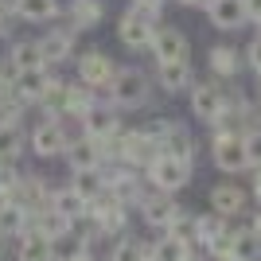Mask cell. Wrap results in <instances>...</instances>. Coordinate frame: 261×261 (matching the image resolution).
Returning <instances> with one entry per match:
<instances>
[{
	"instance_id": "obj_1",
	"label": "cell",
	"mask_w": 261,
	"mask_h": 261,
	"mask_svg": "<svg viewBox=\"0 0 261 261\" xmlns=\"http://www.w3.org/2000/svg\"><path fill=\"white\" fill-rule=\"evenodd\" d=\"M106 94L117 109H141L152 98V78H148V70H141V66H117V74H113V82L106 86Z\"/></svg>"
},
{
	"instance_id": "obj_2",
	"label": "cell",
	"mask_w": 261,
	"mask_h": 261,
	"mask_svg": "<svg viewBox=\"0 0 261 261\" xmlns=\"http://www.w3.org/2000/svg\"><path fill=\"white\" fill-rule=\"evenodd\" d=\"M144 179H148L156 191L175 195V191H184V187L191 184V160H175V156H168V152H156L152 160H148V168H144Z\"/></svg>"
},
{
	"instance_id": "obj_3",
	"label": "cell",
	"mask_w": 261,
	"mask_h": 261,
	"mask_svg": "<svg viewBox=\"0 0 261 261\" xmlns=\"http://www.w3.org/2000/svg\"><path fill=\"white\" fill-rule=\"evenodd\" d=\"M39 51H43V63L51 66V70L74 63V55H78V32L66 20L63 23H47V32L39 35Z\"/></svg>"
},
{
	"instance_id": "obj_4",
	"label": "cell",
	"mask_w": 261,
	"mask_h": 261,
	"mask_svg": "<svg viewBox=\"0 0 261 261\" xmlns=\"http://www.w3.org/2000/svg\"><path fill=\"white\" fill-rule=\"evenodd\" d=\"M113 74H117V63H113V55L101 51V47H94V51H78V55H74V78L82 82V86L106 90L109 82H113Z\"/></svg>"
},
{
	"instance_id": "obj_5",
	"label": "cell",
	"mask_w": 261,
	"mask_h": 261,
	"mask_svg": "<svg viewBox=\"0 0 261 261\" xmlns=\"http://www.w3.org/2000/svg\"><path fill=\"white\" fill-rule=\"evenodd\" d=\"M63 148H66V133L59 129L55 117H39L28 129V152L35 160H55V156H63Z\"/></svg>"
},
{
	"instance_id": "obj_6",
	"label": "cell",
	"mask_w": 261,
	"mask_h": 261,
	"mask_svg": "<svg viewBox=\"0 0 261 261\" xmlns=\"http://www.w3.org/2000/svg\"><path fill=\"white\" fill-rule=\"evenodd\" d=\"M133 211H141L144 226H152V230H160V234H164V230L172 226V218L179 215V211H184V207H179V203H175V199L168 195V191H156V187L148 184V191H144V199H141V203H137V207H133Z\"/></svg>"
},
{
	"instance_id": "obj_7",
	"label": "cell",
	"mask_w": 261,
	"mask_h": 261,
	"mask_svg": "<svg viewBox=\"0 0 261 261\" xmlns=\"http://www.w3.org/2000/svg\"><path fill=\"white\" fill-rule=\"evenodd\" d=\"M211 160H215V168H222L226 175L246 172V168H250V156H246V141H242V133H215Z\"/></svg>"
},
{
	"instance_id": "obj_8",
	"label": "cell",
	"mask_w": 261,
	"mask_h": 261,
	"mask_svg": "<svg viewBox=\"0 0 261 261\" xmlns=\"http://www.w3.org/2000/svg\"><path fill=\"white\" fill-rule=\"evenodd\" d=\"M152 32H156V23L148 20V16H141V12L125 8L117 16V39H121V47H129V51H148Z\"/></svg>"
},
{
	"instance_id": "obj_9",
	"label": "cell",
	"mask_w": 261,
	"mask_h": 261,
	"mask_svg": "<svg viewBox=\"0 0 261 261\" xmlns=\"http://www.w3.org/2000/svg\"><path fill=\"white\" fill-rule=\"evenodd\" d=\"M117 129H121V117H117V106L109 98H98L86 113H82V133L94 137V141H109Z\"/></svg>"
},
{
	"instance_id": "obj_10",
	"label": "cell",
	"mask_w": 261,
	"mask_h": 261,
	"mask_svg": "<svg viewBox=\"0 0 261 261\" xmlns=\"http://www.w3.org/2000/svg\"><path fill=\"white\" fill-rule=\"evenodd\" d=\"M63 160H66V168H70V172H82V168H101V164H106V144L82 133V137H74V141L63 148Z\"/></svg>"
},
{
	"instance_id": "obj_11",
	"label": "cell",
	"mask_w": 261,
	"mask_h": 261,
	"mask_svg": "<svg viewBox=\"0 0 261 261\" xmlns=\"http://www.w3.org/2000/svg\"><path fill=\"white\" fill-rule=\"evenodd\" d=\"M51 175H43V172H23L20 175V184H16V191H12L8 199H16L23 211H39L51 199Z\"/></svg>"
},
{
	"instance_id": "obj_12",
	"label": "cell",
	"mask_w": 261,
	"mask_h": 261,
	"mask_svg": "<svg viewBox=\"0 0 261 261\" xmlns=\"http://www.w3.org/2000/svg\"><path fill=\"white\" fill-rule=\"evenodd\" d=\"M59 74V70H51V66H35V70H16L12 74V86H16V94L23 98V106H39V98L47 94V86H51V78Z\"/></svg>"
},
{
	"instance_id": "obj_13",
	"label": "cell",
	"mask_w": 261,
	"mask_h": 261,
	"mask_svg": "<svg viewBox=\"0 0 261 261\" xmlns=\"http://www.w3.org/2000/svg\"><path fill=\"white\" fill-rule=\"evenodd\" d=\"M207 20L218 32H238L250 23V12H246V0H207Z\"/></svg>"
},
{
	"instance_id": "obj_14",
	"label": "cell",
	"mask_w": 261,
	"mask_h": 261,
	"mask_svg": "<svg viewBox=\"0 0 261 261\" xmlns=\"http://www.w3.org/2000/svg\"><path fill=\"white\" fill-rule=\"evenodd\" d=\"M148 51L156 55V63H172V59H187L191 43H187V35L179 32V28H156Z\"/></svg>"
},
{
	"instance_id": "obj_15",
	"label": "cell",
	"mask_w": 261,
	"mask_h": 261,
	"mask_svg": "<svg viewBox=\"0 0 261 261\" xmlns=\"http://www.w3.org/2000/svg\"><path fill=\"white\" fill-rule=\"evenodd\" d=\"M59 20H66L78 35H82V32H94V28L106 20V0H70V8H66Z\"/></svg>"
},
{
	"instance_id": "obj_16",
	"label": "cell",
	"mask_w": 261,
	"mask_h": 261,
	"mask_svg": "<svg viewBox=\"0 0 261 261\" xmlns=\"http://www.w3.org/2000/svg\"><path fill=\"white\" fill-rule=\"evenodd\" d=\"M156 82L164 94H184L191 90L195 74H191V59H172V63H156Z\"/></svg>"
},
{
	"instance_id": "obj_17",
	"label": "cell",
	"mask_w": 261,
	"mask_h": 261,
	"mask_svg": "<svg viewBox=\"0 0 261 261\" xmlns=\"http://www.w3.org/2000/svg\"><path fill=\"white\" fill-rule=\"evenodd\" d=\"M191 113H195L199 121H207V125H215V117L222 113V86H215V82H191Z\"/></svg>"
},
{
	"instance_id": "obj_18",
	"label": "cell",
	"mask_w": 261,
	"mask_h": 261,
	"mask_svg": "<svg viewBox=\"0 0 261 261\" xmlns=\"http://www.w3.org/2000/svg\"><path fill=\"white\" fill-rule=\"evenodd\" d=\"M12 261H51V238L28 226L20 238H12Z\"/></svg>"
},
{
	"instance_id": "obj_19",
	"label": "cell",
	"mask_w": 261,
	"mask_h": 261,
	"mask_svg": "<svg viewBox=\"0 0 261 261\" xmlns=\"http://www.w3.org/2000/svg\"><path fill=\"white\" fill-rule=\"evenodd\" d=\"M4 59H8V70H12V74H16V70L47 66L43 63V51H39V39H12L8 51H4Z\"/></svg>"
},
{
	"instance_id": "obj_20",
	"label": "cell",
	"mask_w": 261,
	"mask_h": 261,
	"mask_svg": "<svg viewBox=\"0 0 261 261\" xmlns=\"http://www.w3.org/2000/svg\"><path fill=\"white\" fill-rule=\"evenodd\" d=\"M23 156H28V125L0 121V160H23Z\"/></svg>"
},
{
	"instance_id": "obj_21",
	"label": "cell",
	"mask_w": 261,
	"mask_h": 261,
	"mask_svg": "<svg viewBox=\"0 0 261 261\" xmlns=\"http://www.w3.org/2000/svg\"><path fill=\"white\" fill-rule=\"evenodd\" d=\"M211 211L222 218H238L242 211H246V191H242L238 184H218L211 187Z\"/></svg>"
},
{
	"instance_id": "obj_22",
	"label": "cell",
	"mask_w": 261,
	"mask_h": 261,
	"mask_svg": "<svg viewBox=\"0 0 261 261\" xmlns=\"http://www.w3.org/2000/svg\"><path fill=\"white\" fill-rule=\"evenodd\" d=\"M28 226L39 230V234H47V238H59V234L70 230V218H66L63 211H55L51 203H43L39 211H28Z\"/></svg>"
},
{
	"instance_id": "obj_23",
	"label": "cell",
	"mask_w": 261,
	"mask_h": 261,
	"mask_svg": "<svg viewBox=\"0 0 261 261\" xmlns=\"http://www.w3.org/2000/svg\"><path fill=\"white\" fill-rule=\"evenodd\" d=\"M12 20L51 23V20H59V4H55V0H16V4H12Z\"/></svg>"
},
{
	"instance_id": "obj_24",
	"label": "cell",
	"mask_w": 261,
	"mask_h": 261,
	"mask_svg": "<svg viewBox=\"0 0 261 261\" xmlns=\"http://www.w3.org/2000/svg\"><path fill=\"white\" fill-rule=\"evenodd\" d=\"M78 257H94L90 242L78 230H66L59 238H51V261H78Z\"/></svg>"
},
{
	"instance_id": "obj_25",
	"label": "cell",
	"mask_w": 261,
	"mask_h": 261,
	"mask_svg": "<svg viewBox=\"0 0 261 261\" xmlns=\"http://www.w3.org/2000/svg\"><path fill=\"white\" fill-rule=\"evenodd\" d=\"M47 203H51L55 211H63V215L70 218V222H74V218H82V215L90 211V203H86L82 195H78V191H74L70 184H63V187L55 184V187H51V199H47Z\"/></svg>"
},
{
	"instance_id": "obj_26",
	"label": "cell",
	"mask_w": 261,
	"mask_h": 261,
	"mask_svg": "<svg viewBox=\"0 0 261 261\" xmlns=\"http://www.w3.org/2000/svg\"><path fill=\"white\" fill-rule=\"evenodd\" d=\"M28 230V211L16 203V199H0V238H20Z\"/></svg>"
},
{
	"instance_id": "obj_27",
	"label": "cell",
	"mask_w": 261,
	"mask_h": 261,
	"mask_svg": "<svg viewBox=\"0 0 261 261\" xmlns=\"http://www.w3.org/2000/svg\"><path fill=\"white\" fill-rule=\"evenodd\" d=\"M28 109L32 106H23V98L16 94V86H12V78H0V121H23ZM23 125H28V121H23Z\"/></svg>"
},
{
	"instance_id": "obj_28",
	"label": "cell",
	"mask_w": 261,
	"mask_h": 261,
	"mask_svg": "<svg viewBox=\"0 0 261 261\" xmlns=\"http://www.w3.org/2000/svg\"><path fill=\"white\" fill-rule=\"evenodd\" d=\"M70 187H74L86 203H94V199L106 191V175H101V168H82V172H70Z\"/></svg>"
},
{
	"instance_id": "obj_29",
	"label": "cell",
	"mask_w": 261,
	"mask_h": 261,
	"mask_svg": "<svg viewBox=\"0 0 261 261\" xmlns=\"http://www.w3.org/2000/svg\"><path fill=\"white\" fill-rule=\"evenodd\" d=\"M148 257V246H144L137 234H117L113 238V246H109V261H144Z\"/></svg>"
},
{
	"instance_id": "obj_30",
	"label": "cell",
	"mask_w": 261,
	"mask_h": 261,
	"mask_svg": "<svg viewBox=\"0 0 261 261\" xmlns=\"http://www.w3.org/2000/svg\"><path fill=\"white\" fill-rule=\"evenodd\" d=\"M211 70H215L218 78H234L242 70V51H234V47H226V43H218V47H211Z\"/></svg>"
},
{
	"instance_id": "obj_31",
	"label": "cell",
	"mask_w": 261,
	"mask_h": 261,
	"mask_svg": "<svg viewBox=\"0 0 261 261\" xmlns=\"http://www.w3.org/2000/svg\"><path fill=\"white\" fill-rule=\"evenodd\" d=\"M230 257L234 261H261V238L250 226L234 230V246H230Z\"/></svg>"
},
{
	"instance_id": "obj_32",
	"label": "cell",
	"mask_w": 261,
	"mask_h": 261,
	"mask_svg": "<svg viewBox=\"0 0 261 261\" xmlns=\"http://www.w3.org/2000/svg\"><path fill=\"white\" fill-rule=\"evenodd\" d=\"M187 253H191V246L179 242V238H172V234H164L160 242L148 246V257H152V261H184Z\"/></svg>"
},
{
	"instance_id": "obj_33",
	"label": "cell",
	"mask_w": 261,
	"mask_h": 261,
	"mask_svg": "<svg viewBox=\"0 0 261 261\" xmlns=\"http://www.w3.org/2000/svg\"><path fill=\"white\" fill-rule=\"evenodd\" d=\"M226 222L230 218H222V215H195V246H207L211 238H218L222 230H226Z\"/></svg>"
},
{
	"instance_id": "obj_34",
	"label": "cell",
	"mask_w": 261,
	"mask_h": 261,
	"mask_svg": "<svg viewBox=\"0 0 261 261\" xmlns=\"http://www.w3.org/2000/svg\"><path fill=\"white\" fill-rule=\"evenodd\" d=\"M164 234H172V238H179V242H187V246H195V215H179L172 218V226L164 230Z\"/></svg>"
},
{
	"instance_id": "obj_35",
	"label": "cell",
	"mask_w": 261,
	"mask_h": 261,
	"mask_svg": "<svg viewBox=\"0 0 261 261\" xmlns=\"http://www.w3.org/2000/svg\"><path fill=\"white\" fill-rule=\"evenodd\" d=\"M20 160H0V199H8L12 191H16V184H20Z\"/></svg>"
},
{
	"instance_id": "obj_36",
	"label": "cell",
	"mask_w": 261,
	"mask_h": 261,
	"mask_svg": "<svg viewBox=\"0 0 261 261\" xmlns=\"http://www.w3.org/2000/svg\"><path fill=\"white\" fill-rule=\"evenodd\" d=\"M242 141H246L250 168H261V129H246V133H242Z\"/></svg>"
},
{
	"instance_id": "obj_37",
	"label": "cell",
	"mask_w": 261,
	"mask_h": 261,
	"mask_svg": "<svg viewBox=\"0 0 261 261\" xmlns=\"http://www.w3.org/2000/svg\"><path fill=\"white\" fill-rule=\"evenodd\" d=\"M129 8L133 12H141V16H148V20H160V12H164V0H129Z\"/></svg>"
},
{
	"instance_id": "obj_38",
	"label": "cell",
	"mask_w": 261,
	"mask_h": 261,
	"mask_svg": "<svg viewBox=\"0 0 261 261\" xmlns=\"http://www.w3.org/2000/svg\"><path fill=\"white\" fill-rule=\"evenodd\" d=\"M246 59H250V66H253V70H257V74H261V35H257V39H253L250 47H246Z\"/></svg>"
},
{
	"instance_id": "obj_39",
	"label": "cell",
	"mask_w": 261,
	"mask_h": 261,
	"mask_svg": "<svg viewBox=\"0 0 261 261\" xmlns=\"http://www.w3.org/2000/svg\"><path fill=\"white\" fill-rule=\"evenodd\" d=\"M12 28H16V23H12V12H8V8H0V39H8Z\"/></svg>"
},
{
	"instance_id": "obj_40",
	"label": "cell",
	"mask_w": 261,
	"mask_h": 261,
	"mask_svg": "<svg viewBox=\"0 0 261 261\" xmlns=\"http://www.w3.org/2000/svg\"><path fill=\"white\" fill-rule=\"evenodd\" d=\"M8 250H12V242H8V238H0V261H8Z\"/></svg>"
},
{
	"instance_id": "obj_41",
	"label": "cell",
	"mask_w": 261,
	"mask_h": 261,
	"mask_svg": "<svg viewBox=\"0 0 261 261\" xmlns=\"http://www.w3.org/2000/svg\"><path fill=\"white\" fill-rule=\"evenodd\" d=\"M253 195H257V203H261V168H257V175H253Z\"/></svg>"
},
{
	"instance_id": "obj_42",
	"label": "cell",
	"mask_w": 261,
	"mask_h": 261,
	"mask_svg": "<svg viewBox=\"0 0 261 261\" xmlns=\"http://www.w3.org/2000/svg\"><path fill=\"white\" fill-rule=\"evenodd\" d=\"M250 230H253V234H257V238H261V211H257V215H253V222H250Z\"/></svg>"
},
{
	"instance_id": "obj_43",
	"label": "cell",
	"mask_w": 261,
	"mask_h": 261,
	"mask_svg": "<svg viewBox=\"0 0 261 261\" xmlns=\"http://www.w3.org/2000/svg\"><path fill=\"white\" fill-rule=\"evenodd\" d=\"M0 78H12V70H8V59L0 55Z\"/></svg>"
},
{
	"instance_id": "obj_44",
	"label": "cell",
	"mask_w": 261,
	"mask_h": 261,
	"mask_svg": "<svg viewBox=\"0 0 261 261\" xmlns=\"http://www.w3.org/2000/svg\"><path fill=\"white\" fill-rule=\"evenodd\" d=\"M179 4H187V8H207V0H179Z\"/></svg>"
},
{
	"instance_id": "obj_45",
	"label": "cell",
	"mask_w": 261,
	"mask_h": 261,
	"mask_svg": "<svg viewBox=\"0 0 261 261\" xmlns=\"http://www.w3.org/2000/svg\"><path fill=\"white\" fill-rule=\"evenodd\" d=\"M12 4H16V0H0V8H8V12H12Z\"/></svg>"
},
{
	"instance_id": "obj_46",
	"label": "cell",
	"mask_w": 261,
	"mask_h": 261,
	"mask_svg": "<svg viewBox=\"0 0 261 261\" xmlns=\"http://www.w3.org/2000/svg\"><path fill=\"white\" fill-rule=\"evenodd\" d=\"M184 261H199V257H195V253H187V257H184Z\"/></svg>"
},
{
	"instance_id": "obj_47",
	"label": "cell",
	"mask_w": 261,
	"mask_h": 261,
	"mask_svg": "<svg viewBox=\"0 0 261 261\" xmlns=\"http://www.w3.org/2000/svg\"><path fill=\"white\" fill-rule=\"evenodd\" d=\"M78 261H94V257H78Z\"/></svg>"
},
{
	"instance_id": "obj_48",
	"label": "cell",
	"mask_w": 261,
	"mask_h": 261,
	"mask_svg": "<svg viewBox=\"0 0 261 261\" xmlns=\"http://www.w3.org/2000/svg\"><path fill=\"white\" fill-rule=\"evenodd\" d=\"M222 261H234V257H222Z\"/></svg>"
},
{
	"instance_id": "obj_49",
	"label": "cell",
	"mask_w": 261,
	"mask_h": 261,
	"mask_svg": "<svg viewBox=\"0 0 261 261\" xmlns=\"http://www.w3.org/2000/svg\"><path fill=\"white\" fill-rule=\"evenodd\" d=\"M257 23H261V16H257ZM257 35H261V32H257Z\"/></svg>"
},
{
	"instance_id": "obj_50",
	"label": "cell",
	"mask_w": 261,
	"mask_h": 261,
	"mask_svg": "<svg viewBox=\"0 0 261 261\" xmlns=\"http://www.w3.org/2000/svg\"><path fill=\"white\" fill-rule=\"evenodd\" d=\"M144 261H152V257H144Z\"/></svg>"
}]
</instances>
